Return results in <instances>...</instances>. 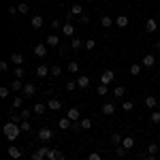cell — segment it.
<instances>
[{
    "mask_svg": "<svg viewBox=\"0 0 160 160\" xmlns=\"http://www.w3.org/2000/svg\"><path fill=\"white\" fill-rule=\"evenodd\" d=\"M37 137H38V141H43V143H47V141H51V137H53V132H51L49 128H41Z\"/></svg>",
    "mask_w": 160,
    "mask_h": 160,
    "instance_id": "5",
    "label": "cell"
},
{
    "mask_svg": "<svg viewBox=\"0 0 160 160\" xmlns=\"http://www.w3.org/2000/svg\"><path fill=\"white\" fill-rule=\"evenodd\" d=\"M47 73H51V68H47V64H38L37 66V77H47Z\"/></svg>",
    "mask_w": 160,
    "mask_h": 160,
    "instance_id": "16",
    "label": "cell"
},
{
    "mask_svg": "<svg viewBox=\"0 0 160 160\" xmlns=\"http://www.w3.org/2000/svg\"><path fill=\"white\" fill-rule=\"evenodd\" d=\"M7 13H9V15H17V7H9V9H7Z\"/></svg>",
    "mask_w": 160,
    "mask_h": 160,
    "instance_id": "49",
    "label": "cell"
},
{
    "mask_svg": "<svg viewBox=\"0 0 160 160\" xmlns=\"http://www.w3.org/2000/svg\"><path fill=\"white\" fill-rule=\"evenodd\" d=\"M122 109L124 111H132V109H135V102H132V100H124V102H122Z\"/></svg>",
    "mask_w": 160,
    "mask_h": 160,
    "instance_id": "34",
    "label": "cell"
},
{
    "mask_svg": "<svg viewBox=\"0 0 160 160\" xmlns=\"http://www.w3.org/2000/svg\"><path fill=\"white\" fill-rule=\"evenodd\" d=\"M96 92H98V96H107V92H109V86H102V83H100Z\"/></svg>",
    "mask_w": 160,
    "mask_h": 160,
    "instance_id": "41",
    "label": "cell"
},
{
    "mask_svg": "<svg viewBox=\"0 0 160 160\" xmlns=\"http://www.w3.org/2000/svg\"><path fill=\"white\" fill-rule=\"evenodd\" d=\"M43 24H45V19H43L41 15H34V17L30 19V26H32L34 30H41V28H43Z\"/></svg>",
    "mask_w": 160,
    "mask_h": 160,
    "instance_id": "8",
    "label": "cell"
},
{
    "mask_svg": "<svg viewBox=\"0 0 160 160\" xmlns=\"http://www.w3.org/2000/svg\"><path fill=\"white\" fill-rule=\"evenodd\" d=\"M22 102H24V96H15V98H13V109H19Z\"/></svg>",
    "mask_w": 160,
    "mask_h": 160,
    "instance_id": "39",
    "label": "cell"
},
{
    "mask_svg": "<svg viewBox=\"0 0 160 160\" xmlns=\"http://www.w3.org/2000/svg\"><path fill=\"white\" fill-rule=\"evenodd\" d=\"M79 19H81V24H88V22H90V17H88V15H79Z\"/></svg>",
    "mask_w": 160,
    "mask_h": 160,
    "instance_id": "52",
    "label": "cell"
},
{
    "mask_svg": "<svg viewBox=\"0 0 160 160\" xmlns=\"http://www.w3.org/2000/svg\"><path fill=\"white\" fill-rule=\"evenodd\" d=\"M13 90V92H19V90H24V81H19V79H15V81H11V86H9Z\"/></svg>",
    "mask_w": 160,
    "mask_h": 160,
    "instance_id": "22",
    "label": "cell"
},
{
    "mask_svg": "<svg viewBox=\"0 0 160 160\" xmlns=\"http://www.w3.org/2000/svg\"><path fill=\"white\" fill-rule=\"evenodd\" d=\"M156 49H160V41H158V43H156Z\"/></svg>",
    "mask_w": 160,
    "mask_h": 160,
    "instance_id": "54",
    "label": "cell"
},
{
    "mask_svg": "<svg viewBox=\"0 0 160 160\" xmlns=\"http://www.w3.org/2000/svg\"><path fill=\"white\" fill-rule=\"evenodd\" d=\"M58 124H60V128H62V130H68V128H73V122H71L68 118H62V120H60Z\"/></svg>",
    "mask_w": 160,
    "mask_h": 160,
    "instance_id": "23",
    "label": "cell"
},
{
    "mask_svg": "<svg viewBox=\"0 0 160 160\" xmlns=\"http://www.w3.org/2000/svg\"><path fill=\"white\" fill-rule=\"evenodd\" d=\"M143 102H145V107H148V109H154V107L158 105V98H156V96H148Z\"/></svg>",
    "mask_w": 160,
    "mask_h": 160,
    "instance_id": "20",
    "label": "cell"
},
{
    "mask_svg": "<svg viewBox=\"0 0 160 160\" xmlns=\"http://www.w3.org/2000/svg\"><path fill=\"white\" fill-rule=\"evenodd\" d=\"M94 47H96V41H94V38H88V41H86V47H83V49L92 51V49H94Z\"/></svg>",
    "mask_w": 160,
    "mask_h": 160,
    "instance_id": "40",
    "label": "cell"
},
{
    "mask_svg": "<svg viewBox=\"0 0 160 160\" xmlns=\"http://www.w3.org/2000/svg\"><path fill=\"white\" fill-rule=\"evenodd\" d=\"M158 160H160V154H158Z\"/></svg>",
    "mask_w": 160,
    "mask_h": 160,
    "instance_id": "56",
    "label": "cell"
},
{
    "mask_svg": "<svg viewBox=\"0 0 160 160\" xmlns=\"http://www.w3.org/2000/svg\"><path fill=\"white\" fill-rule=\"evenodd\" d=\"M7 154H9L11 158H15V160H17V158H22V154H24V152H22L19 148H15V145H11V148L7 149Z\"/></svg>",
    "mask_w": 160,
    "mask_h": 160,
    "instance_id": "11",
    "label": "cell"
},
{
    "mask_svg": "<svg viewBox=\"0 0 160 160\" xmlns=\"http://www.w3.org/2000/svg\"><path fill=\"white\" fill-rule=\"evenodd\" d=\"M66 118H68L71 122H79V120H81V111L77 109V107H71V109L66 111Z\"/></svg>",
    "mask_w": 160,
    "mask_h": 160,
    "instance_id": "4",
    "label": "cell"
},
{
    "mask_svg": "<svg viewBox=\"0 0 160 160\" xmlns=\"http://www.w3.org/2000/svg\"><path fill=\"white\" fill-rule=\"evenodd\" d=\"M124 94H126V88H124V86H115V90H113V96H115V98H122Z\"/></svg>",
    "mask_w": 160,
    "mask_h": 160,
    "instance_id": "27",
    "label": "cell"
},
{
    "mask_svg": "<svg viewBox=\"0 0 160 160\" xmlns=\"http://www.w3.org/2000/svg\"><path fill=\"white\" fill-rule=\"evenodd\" d=\"M141 66H143V64H132V66H130V75L137 77V75L141 73Z\"/></svg>",
    "mask_w": 160,
    "mask_h": 160,
    "instance_id": "35",
    "label": "cell"
},
{
    "mask_svg": "<svg viewBox=\"0 0 160 160\" xmlns=\"http://www.w3.org/2000/svg\"><path fill=\"white\" fill-rule=\"evenodd\" d=\"M132 145H135V139H132V137H124V139H122V148L130 149Z\"/></svg>",
    "mask_w": 160,
    "mask_h": 160,
    "instance_id": "26",
    "label": "cell"
},
{
    "mask_svg": "<svg viewBox=\"0 0 160 160\" xmlns=\"http://www.w3.org/2000/svg\"><path fill=\"white\" fill-rule=\"evenodd\" d=\"M158 152H160V148L156 145V143H149V145H148V154H154V156H156Z\"/></svg>",
    "mask_w": 160,
    "mask_h": 160,
    "instance_id": "37",
    "label": "cell"
},
{
    "mask_svg": "<svg viewBox=\"0 0 160 160\" xmlns=\"http://www.w3.org/2000/svg\"><path fill=\"white\" fill-rule=\"evenodd\" d=\"M148 160H158V158H156L154 154H148Z\"/></svg>",
    "mask_w": 160,
    "mask_h": 160,
    "instance_id": "53",
    "label": "cell"
},
{
    "mask_svg": "<svg viewBox=\"0 0 160 160\" xmlns=\"http://www.w3.org/2000/svg\"><path fill=\"white\" fill-rule=\"evenodd\" d=\"M47 107H49L51 111H58L62 107V100L60 98H49V100H47Z\"/></svg>",
    "mask_w": 160,
    "mask_h": 160,
    "instance_id": "14",
    "label": "cell"
},
{
    "mask_svg": "<svg viewBox=\"0 0 160 160\" xmlns=\"http://www.w3.org/2000/svg\"><path fill=\"white\" fill-rule=\"evenodd\" d=\"M60 73H62L60 66H51V75H60Z\"/></svg>",
    "mask_w": 160,
    "mask_h": 160,
    "instance_id": "50",
    "label": "cell"
},
{
    "mask_svg": "<svg viewBox=\"0 0 160 160\" xmlns=\"http://www.w3.org/2000/svg\"><path fill=\"white\" fill-rule=\"evenodd\" d=\"M51 28H53V30H58V28H62L60 19H53V22H51Z\"/></svg>",
    "mask_w": 160,
    "mask_h": 160,
    "instance_id": "46",
    "label": "cell"
},
{
    "mask_svg": "<svg viewBox=\"0 0 160 160\" xmlns=\"http://www.w3.org/2000/svg\"><path fill=\"white\" fill-rule=\"evenodd\" d=\"M77 86L81 88V90H86V88L90 86V77H88V75H81V77L77 79Z\"/></svg>",
    "mask_w": 160,
    "mask_h": 160,
    "instance_id": "19",
    "label": "cell"
},
{
    "mask_svg": "<svg viewBox=\"0 0 160 160\" xmlns=\"http://www.w3.org/2000/svg\"><path fill=\"white\" fill-rule=\"evenodd\" d=\"M149 122H152V124H160V111L158 109L149 113Z\"/></svg>",
    "mask_w": 160,
    "mask_h": 160,
    "instance_id": "29",
    "label": "cell"
},
{
    "mask_svg": "<svg viewBox=\"0 0 160 160\" xmlns=\"http://www.w3.org/2000/svg\"><path fill=\"white\" fill-rule=\"evenodd\" d=\"M24 75H26L24 66H15V79H24Z\"/></svg>",
    "mask_w": 160,
    "mask_h": 160,
    "instance_id": "33",
    "label": "cell"
},
{
    "mask_svg": "<svg viewBox=\"0 0 160 160\" xmlns=\"http://www.w3.org/2000/svg\"><path fill=\"white\" fill-rule=\"evenodd\" d=\"M32 113H37V115H43V113H45V105H43V102H38V105H34V109H32Z\"/></svg>",
    "mask_w": 160,
    "mask_h": 160,
    "instance_id": "32",
    "label": "cell"
},
{
    "mask_svg": "<svg viewBox=\"0 0 160 160\" xmlns=\"http://www.w3.org/2000/svg\"><path fill=\"white\" fill-rule=\"evenodd\" d=\"M122 139L124 137L120 135V132H115V135H111V143H113V145H122Z\"/></svg>",
    "mask_w": 160,
    "mask_h": 160,
    "instance_id": "31",
    "label": "cell"
},
{
    "mask_svg": "<svg viewBox=\"0 0 160 160\" xmlns=\"http://www.w3.org/2000/svg\"><path fill=\"white\" fill-rule=\"evenodd\" d=\"M9 90H11V88H7V86L0 88V98H7V96H9Z\"/></svg>",
    "mask_w": 160,
    "mask_h": 160,
    "instance_id": "43",
    "label": "cell"
},
{
    "mask_svg": "<svg viewBox=\"0 0 160 160\" xmlns=\"http://www.w3.org/2000/svg\"><path fill=\"white\" fill-rule=\"evenodd\" d=\"M0 71L7 73V71H9V62H0Z\"/></svg>",
    "mask_w": 160,
    "mask_h": 160,
    "instance_id": "47",
    "label": "cell"
},
{
    "mask_svg": "<svg viewBox=\"0 0 160 160\" xmlns=\"http://www.w3.org/2000/svg\"><path fill=\"white\" fill-rule=\"evenodd\" d=\"M58 43H60V38H58V34H49V37H47V45H49V47H56Z\"/></svg>",
    "mask_w": 160,
    "mask_h": 160,
    "instance_id": "28",
    "label": "cell"
},
{
    "mask_svg": "<svg viewBox=\"0 0 160 160\" xmlns=\"http://www.w3.org/2000/svg\"><path fill=\"white\" fill-rule=\"evenodd\" d=\"M158 111H160V100H158Z\"/></svg>",
    "mask_w": 160,
    "mask_h": 160,
    "instance_id": "55",
    "label": "cell"
},
{
    "mask_svg": "<svg viewBox=\"0 0 160 160\" xmlns=\"http://www.w3.org/2000/svg\"><path fill=\"white\" fill-rule=\"evenodd\" d=\"M11 62L15 66H22V64H24V53H17V51L11 53Z\"/></svg>",
    "mask_w": 160,
    "mask_h": 160,
    "instance_id": "15",
    "label": "cell"
},
{
    "mask_svg": "<svg viewBox=\"0 0 160 160\" xmlns=\"http://www.w3.org/2000/svg\"><path fill=\"white\" fill-rule=\"evenodd\" d=\"M34 92H37L34 83H24V90H22V94H24V96H34Z\"/></svg>",
    "mask_w": 160,
    "mask_h": 160,
    "instance_id": "9",
    "label": "cell"
},
{
    "mask_svg": "<svg viewBox=\"0 0 160 160\" xmlns=\"http://www.w3.org/2000/svg\"><path fill=\"white\" fill-rule=\"evenodd\" d=\"M145 30H148V32H156V30H158V22H156L154 17H149L148 22H145Z\"/></svg>",
    "mask_w": 160,
    "mask_h": 160,
    "instance_id": "10",
    "label": "cell"
},
{
    "mask_svg": "<svg viewBox=\"0 0 160 160\" xmlns=\"http://www.w3.org/2000/svg\"><path fill=\"white\" fill-rule=\"evenodd\" d=\"M79 126H81L83 130H90V128H92V120H90V118H81V120H79Z\"/></svg>",
    "mask_w": 160,
    "mask_h": 160,
    "instance_id": "24",
    "label": "cell"
},
{
    "mask_svg": "<svg viewBox=\"0 0 160 160\" xmlns=\"http://www.w3.org/2000/svg\"><path fill=\"white\" fill-rule=\"evenodd\" d=\"M100 26H102V28H111V26H113V19H111L109 15H102V17H100Z\"/></svg>",
    "mask_w": 160,
    "mask_h": 160,
    "instance_id": "21",
    "label": "cell"
},
{
    "mask_svg": "<svg viewBox=\"0 0 160 160\" xmlns=\"http://www.w3.org/2000/svg\"><path fill=\"white\" fill-rule=\"evenodd\" d=\"M81 13H83V9H81V4H73V7H71V13H68V15L73 17V15H81Z\"/></svg>",
    "mask_w": 160,
    "mask_h": 160,
    "instance_id": "30",
    "label": "cell"
},
{
    "mask_svg": "<svg viewBox=\"0 0 160 160\" xmlns=\"http://www.w3.org/2000/svg\"><path fill=\"white\" fill-rule=\"evenodd\" d=\"M49 149L51 148H47V145H43V148H38L37 152H32V160H43L47 154H49Z\"/></svg>",
    "mask_w": 160,
    "mask_h": 160,
    "instance_id": "3",
    "label": "cell"
},
{
    "mask_svg": "<svg viewBox=\"0 0 160 160\" xmlns=\"http://www.w3.org/2000/svg\"><path fill=\"white\" fill-rule=\"evenodd\" d=\"M47 160H64V152L62 149H49Z\"/></svg>",
    "mask_w": 160,
    "mask_h": 160,
    "instance_id": "7",
    "label": "cell"
},
{
    "mask_svg": "<svg viewBox=\"0 0 160 160\" xmlns=\"http://www.w3.org/2000/svg\"><path fill=\"white\" fill-rule=\"evenodd\" d=\"M115 113V105L113 102H105L102 105V115H113Z\"/></svg>",
    "mask_w": 160,
    "mask_h": 160,
    "instance_id": "17",
    "label": "cell"
},
{
    "mask_svg": "<svg viewBox=\"0 0 160 160\" xmlns=\"http://www.w3.org/2000/svg\"><path fill=\"white\" fill-rule=\"evenodd\" d=\"M88 160H102V158H100V154H98V152H92V154L88 156Z\"/></svg>",
    "mask_w": 160,
    "mask_h": 160,
    "instance_id": "45",
    "label": "cell"
},
{
    "mask_svg": "<svg viewBox=\"0 0 160 160\" xmlns=\"http://www.w3.org/2000/svg\"><path fill=\"white\" fill-rule=\"evenodd\" d=\"M2 132H4V137H7L9 141H15V139L19 137V132H22V126L15 124V122H9V124H4Z\"/></svg>",
    "mask_w": 160,
    "mask_h": 160,
    "instance_id": "1",
    "label": "cell"
},
{
    "mask_svg": "<svg viewBox=\"0 0 160 160\" xmlns=\"http://www.w3.org/2000/svg\"><path fill=\"white\" fill-rule=\"evenodd\" d=\"M64 88H66V92H73L75 88H79V86H77V79H75V81H66Z\"/></svg>",
    "mask_w": 160,
    "mask_h": 160,
    "instance_id": "36",
    "label": "cell"
},
{
    "mask_svg": "<svg viewBox=\"0 0 160 160\" xmlns=\"http://www.w3.org/2000/svg\"><path fill=\"white\" fill-rule=\"evenodd\" d=\"M113 79H115V73H113V71H105V73L100 75V83H102V86H111Z\"/></svg>",
    "mask_w": 160,
    "mask_h": 160,
    "instance_id": "2",
    "label": "cell"
},
{
    "mask_svg": "<svg viewBox=\"0 0 160 160\" xmlns=\"http://www.w3.org/2000/svg\"><path fill=\"white\" fill-rule=\"evenodd\" d=\"M17 11H19V13H28V4H24V2H22V4L17 7Z\"/></svg>",
    "mask_w": 160,
    "mask_h": 160,
    "instance_id": "48",
    "label": "cell"
},
{
    "mask_svg": "<svg viewBox=\"0 0 160 160\" xmlns=\"http://www.w3.org/2000/svg\"><path fill=\"white\" fill-rule=\"evenodd\" d=\"M19 126H22V130H24V132H28V130H30V120H24Z\"/></svg>",
    "mask_w": 160,
    "mask_h": 160,
    "instance_id": "44",
    "label": "cell"
},
{
    "mask_svg": "<svg viewBox=\"0 0 160 160\" xmlns=\"http://www.w3.org/2000/svg\"><path fill=\"white\" fill-rule=\"evenodd\" d=\"M68 73H79V62H68Z\"/></svg>",
    "mask_w": 160,
    "mask_h": 160,
    "instance_id": "38",
    "label": "cell"
},
{
    "mask_svg": "<svg viewBox=\"0 0 160 160\" xmlns=\"http://www.w3.org/2000/svg\"><path fill=\"white\" fill-rule=\"evenodd\" d=\"M115 26H118V28H126V26H128V15H118V17H115Z\"/></svg>",
    "mask_w": 160,
    "mask_h": 160,
    "instance_id": "12",
    "label": "cell"
},
{
    "mask_svg": "<svg viewBox=\"0 0 160 160\" xmlns=\"http://www.w3.org/2000/svg\"><path fill=\"white\" fill-rule=\"evenodd\" d=\"M22 118H24V120H30V109H24V111H22Z\"/></svg>",
    "mask_w": 160,
    "mask_h": 160,
    "instance_id": "51",
    "label": "cell"
},
{
    "mask_svg": "<svg viewBox=\"0 0 160 160\" xmlns=\"http://www.w3.org/2000/svg\"><path fill=\"white\" fill-rule=\"evenodd\" d=\"M62 34H64V37H73L75 34V26L73 24H64L62 26Z\"/></svg>",
    "mask_w": 160,
    "mask_h": 160,
    "instance_id": "18",
    "label": "cell"
},
{
    "mask_svg": "<svg viewBox=\"0 0 160 160\" xmlns=\"http://www.w3.org/2000/svg\"><path fill=\"white\" fill-rule=\"evenodd\" d=\"M47 49H49L47 43H38L37 47H34V56H37V58H45V56H47Z\"/></svg>",
    "mask_w": 160,
    "mask_h": 160,
    "instance_id": "6",
    "label": "cell"
},
{
    "mask_svg": "<svg viewBox=\"0 0 160 160\" xmlns=\"http://www.w3.org/2000/svg\"><path fill=\"white\" fill-rule=\"evenodd\" d=\"M81 47H86V43H81V38H73L71 41V49H81Z\"/></svg>",
    "mask_w": 160,
    "mask_h": 160,
    "instance_id": "25",
    "label": "cell"
},
{
    "mask_svg": "<svg viewBox=\"0 0 160 160\" xmlns=\"http://www.w3.org/2000/svg\"><path fill=\"white\" fill-rule=\"evenodd\" d=\"M126 152H128L126 148H122V145H115V154H118L120 158H124V156H126Z\"/></svg>",
    "mask_w": 160,
    "mask_h": 160,
    "instance_id": "42",
    "label": "cell"
},
{
    "mask_svg": "<svg viewBox=\"0 0 160 160\" xmlns=\"http://www.w3.org/2000/svg\"><path fill=\"white\" fill-rule=\"evenodd\" d=\"M141 64H143V66H148V68H152V66L156 64V58H154L152 53H148V56H143V60H141Z\"/></svg>",
    "mask_w": 160,
    "mask_h": 160,
    "instance_id": "13",
    "label": "cell"
}]
</instances>
